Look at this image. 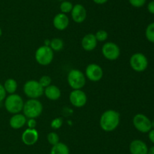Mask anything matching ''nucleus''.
Masks as SVG:
<instances>
[{"label": "nucleus", "instance_id": "1", "mask_svg": "<svg viewBox=\"0 0 154 154\" xmlns=\"http://www.w3.org/2000/svg\"><path fill=\"white\" fill-rule=\"evenodd\" d=\"M120 113L114 110H108L100 117V127L103 131L110 132L115 130L120 124Z\"/></svg>", "mask_w": 154, "mask_h": 154}, {"label": "nucleus", "instance_id": "2", "mask_svg": "<svg viewBox=\"0 0 154 154\" xmlns=\"http://www.w3.org/2000/svg\"><path fill=\"white\" fill-rule=\"evenodd\" d=\"M43 105L38 99H29L24 103L23 115L29 119H35L42 113Z\"/></svg>", "mask_w": 154, "mask_h": 154}, {"label": "nucleus", "instance_id": "3", "mask_svg": "<svg viewBox=\"0 0 154 154\" xmlns=\"http://www.w3.org/2000/svg\"><path fill=\"white\" fill-rule=\"evenodd\" d=\"M23 100L19 95L11 94L5 98V107L8 112L12 114L20 113L23 108Z\"/></svg>", "mask_w": 154, "mask_h": 154}, {"label": "nucleus", "instance_id": "4", "mask_svg": "<svg viewBox=\"0 0 154 154\" xmlns=\"http://www.w3.org/2000/svg\"><path fill=\"white\" fill-rule=\"evenodd\" d=\"M35 58L38 63L42 66H48L54 59V51L48 45H42L36 50Z\"/></svg>", "mask_w": 154, "mask_h": 154}, {"label": "nucleus", "instance_id": "5", "mask_svg": "<svg viewBox=\"0 0 154 154\" xmlns=\"http://www.w3.org/2000/svg\"><path fill=\"white\" fill-rule=\"evenodd\" d=\"M44 88L40 85L38 81L36 80H29L24 84V94L30 99H37L43 95Z\"/></svg>", "mask_w": 154, "mask_h": 154}, {"label": "nucleus", "instance_id": "6", "mask_svg": "<svg viewBox=\"0 0 154 154\" xmlns=\"http://www.w3.org/2000/svg\"><path fill=\"white\" fill-rule=\"evenodd\" d=\"M68 83L74 90L81 89L86 84V77L81 70L77 69H71L68 74Z\"/></svg>", "mask_w": 154, "mask_h": 154}, {"label": "nucleus", "instance_id": "7", "mask_svg": "<svg viewBox=\"0 0 154 154\" xmlns=\"http://www.w3.org/2000/svg\"><path fill=\"white\" fill-rule=\"evenodd\" d=\"M130 66L134 71L138 72H144L148 66V60L142 53H135L129 60Z\"/></svg>", "mask_w": 154, "mask_h": 154}, {"label": "nucleus", "instance_id": "8", "mask_svg": "<svg viewBox=\"0 0 154 154\" xmlns=\"http://www.w3.org/2000/svg\"><path fill=\"white\" fill-rule=\"evenodd\" d=\"M134 127L141 133H148L152 129L151 120L142 113H138L133 118Z\"/></svg>", "mask_w": 154, "mask_h": 154}, {"label": "nucleus", "instance_id": "9", "mask_svg": "<svg viewBox=\"0 0 154 154\" xmlns=\"http://www.w3.org/2000/svg\"><path fill=\"white\" fill-rule=\"evenodd\" d=\"M104 57L108 60H115L120 57V49L117 44L114 42H106L102 48Z\"/></svg>", "mask_w": 154, "mask_h": 154}, {"label": "nucleus", "instance_id": "10", "mask_svg": "<svg viewBox=\"0 0 154 154\" xmlns=\"http://www.w3.org/2000/svg\"><path fill=\"white\" fill-rule=\"evenodd\" d=\"M86 76L92 82H99L103 76V70L99 65L90 63L86 68Z\"/></svg>", "mask_w": 154, "mask_h": 154}, {"label": "nucleus", "instance_id": "11", "mask_svg": "<svg viewBox=\"0 0 154 154\" xmlns=\"http://www.w3.org/2000/svg\"><path fill=\"white\" fill-rule=\"evenodd\" d=\"M69 101L75 107H83L87 101V97L85 92L81 89L73 90L69 95Z\"/></svg>", "mask_w": 154, "mask_h": 154}, {"label": "nucleus", "instance_id": "12", "mask_svg": "<svg viewBox=\"0 0 154 154\" xmlns=\"http://www.w3.org/2000/svg\"><path fill=\"white\" fill-rule=\"evenodd\" d=\"M72 20L77 24H81L87 18V11L81 4H77L73 6L72 11Z\"/></svg>", "mask_w": 154, "mask_h": 154}, {"label": "nucleus", "instance_id": "13", "mask_svg": "<svg viewBox=\"0 0 154 154\" xmlns=\"http://www.w3.org/2000/svg\"><path fill=\"white\" fill-rule=\"evenodd\" d=\"M38 140V133L35 128H27L22 134V141L27 146L35 144Z\"/></svg>", "mask_w": 154, "mask_h": 154}, {"label": "nucleus", "instance_id": "14", "mask_svg": "<svg viewBox=\"0 0 154 154\" xmlns=\"http://www.w3.org/2000/svg\"><path fill=\"white\" fill-rule=\"evenodd\" d=\"M129 151L131 154H147L148 147L143 140H134L129 145Z\"/></svg>", "mask_w": 154, "mask_h": 154}, {"label": "nucleus", "instance_id": "15", "mask_svg": "<svg viewBox=\"0 0 154 154\" xmlns=\"http://www.w3.org/2000/svg\"><path fill=\"white\" fill-rule=\"evenodd\" d=\"M97 40L93 33H88L83 37L81 40L82 48L87 51H91L96 48Z\"/></svg>", "mask_w": 154, "mask_h": 154}, {"label": "nucleus", "instance_id": "16", "mask_svg": "<svg viewBox=\"0 0 154 154\" xmlns=\"http://www.w3.org/2000/svg\"><path fill=\"white\" fill-rule=\"evenodd\" d=\"M54 27L58 30H64L69 24V19L66 14L59 13L54 17L53 20Z\"/></svg>", "mask_w": 154, "mask_h": 154}, {"label": "nucleus", "instance_id": "17", "mask_svg": "<svg viewBox=\"0 0 154 154\" xmlns=\"http://www.w3.org/2000/svg\"><path fill=\"white\" fill-rule=\"evenodd\" d=\"M26 121V117L23 114L16 113L11 117L9 124H10V126L14 129H20L25 125Z\"/></svg>", "mask_w": 154, "mask_h": 154}, {"label": "nucleus", "instance_id": "18", "mask_svg": "<svg viewBox=\"0 0 154 154\" xmlns=\"http://www.w3.org/2000/svg\"><path fill=\"white\" fill-rule=\"evenodd\" d=\"M44 94L47 97V98L51 101H57L61 96V91L57 85H51L45 88L44 90Z\"/></svg>", "mask_w": 154, "mask_h": 154}, {"label": "nucleus", "instance_id": "19", "mask_svg": "<svg viewBox=\"0 0 154 154\" xmlns=\"http://www.w3.org/2000/svg\"><path fill=\"white\" fill-rule=\"evenodd\" d=\"M50 154H69V149L64 143L59 142L52 146Z\"/></svg>", "mask_w": 154, "mask_h": 154}, {"label": "nucleus", "instance_id": "20", "mask_svg": "<svg viewBox=\"0 0 154 154\" xmlns=\"http://www.w3.org/2000/svg\"><path fill=\"white\" fill-rule=\"evenodd\" d=\"M4 88L6 92L9 93L10 95L14 94L17 88V82L14 79H8L4 84Z\"/></svg>", "mask_w": 154, "mask_h": 154}, {"label": "nucleus", "instance_id": "21", "mask_svg": "<svg viewBox=\"0 0 154 154\" xmlns=\"http://www.w3.org/2000/svg\"><path fill=\"white\" fill-rule=\"evenodd\" d=\"M63 45H64V43H63V39H60V38H54V39H51V43H50V47L51 48V49L56 51L63 49Z\"/></svg>", "mask_w": 154, "mask_h": 154}, {"label": "nucleus", "instance_id": "22", "mask_svg": "<svg viewBox=\"0 0 154 154\" xmlns=\"http://www.w3.org/2000/svg\"><path fill=\"white\" fill-rule=\"evenodd\" d=\"M145 36L150 42L154 43V22L149 24L145 30Z\"/></svg>", "mask_w": 154, "mask_h": 154}, {"label": "nucleus", "instance_id": "23", "mask_svg": "<svg viewBox=\"0 0 154 154\" xmlns=\"http://www.w3.org/2000/svg\"><path fill=\"white\" fill-rule=\"evenodd\" d=\"M73 5L72 2L69 1H64L60 4V10H61L62 13L67 14L72 11V8H73Z\"/></svg>", "mask_w": 154, "mask_h": 154}, {"label": "nucleus", "instance_id": "24", "mask_svg": "<svg viewBox=\"0 0 154 154\" xmlns=\"http://www.w3.org/2000/svg\"><path fill=\"white\" fill-rule=\"evenodd\" d=\"M47 138H48V140L50 144H51L52 146L57 144V143L60 142V137H59V135L56 132H50L48 134Z\"/></svg>", "mask_w": 154, "mask_h": 154}, {"label": "nucleus", "instance_id": "25", "mask_svg": "<svg viewBox=\"0 0 154 154\" xmlns=\"http://www.w3.org/2000/svg\"><path fill=\"white\" fill-rule=\"evenodd\" d=\"M95 36H96L97 42H105L108 39V34L107 33V31H105V30H100L96 32V33L95 34Z\"/></svg>", "mask_w": 154, "mask_h": 154}, {"label": "nucleus", "instance_id": "26", "mask_svg": "<svg viewBox=\"0 0 154 154\" xmlns=\"http://www.w3.org/2000/svg\"><path fill=\"white\" fill-rule=\"evenodd\" d=\"M38 82H39V83H40L41 85H42L44 88H45L48 87V86L51 85L52 79H51V78L49 76V75H43V76L41 77Z\"/></svg>", "mask_w": 154, "mask_h": 154}, {"label": "nucleus", "instance_id": "27", "mask_svg": "<svg viewBox=\"0 0 154 154\" xmlns=\"http://www.w3.org/2000/svg\"><path fill=\"white\" fill-rule=\"evenodd\" d=\"M63 124V119L61 117H57L55 118L54 120L51 122V128L54 129H58V128H61L62 125Z\"/></svg>", "mask_w": 154, "mask_h": 154}, {"label": "nucleus", "instance_id": "28", "mask_svg": "<svg viewBox=\"0 0 154 154\" xmlns=\"http://www.w3.org/2000/svg\"><path fill=\"white\" fill-rule=\"evenodd\" d=\"M132 6L135 8H141L145 5L147 0H129Z\"/></svg>", "mask_w": 154, "mask_h": 154}, {"label": "nucleus", "instance_id": "29", "mask_svg": "<svg viewBox=\"0 0 154 154\" xmlns=\"http://www.w3.org/2000/svg\"><path fill=\"white\" fill-rule=\"evenodd\" d=\"M6 93L7 92H6L5 89L4 85H2L0 83V102H2L6 98Z\"/></svg>", "mask_w": 154, "mask_h": 154}, {"label": "nucleus", "instance_id": "30", "mask_svg": "<svg viewBox=\"0 0 154 154\" xmlns=\"http://www.w3.org/2000/svg\"><path fill=\"white\" fill-rule=\"evenodd\" d=\"M26 123L29 128H35L37 122H36L35 119H29L28 121H26Z\"/></svg>", "mask_w": 154, "mask_h": 154}, {"label": "nucleus", "instance_id": "31", "mask_svg": "<svg viewBox=\"0 0 154 154\" xmlns=\"http://www.w3.org/2000/svg\"><path fill=\"white\" fill-rule=\"evenodd\" d=\"M147 10L152 14H154V0L150 2L147 5Z\"/></svg>", "mask_w": 154, "mask_h": 154}, {"label": "nucleus", "instance_id": "32", "mask_svg": "<svg viewBox=\"0 0 154 154\" xmlns=\"http://www.w3.org/2000/svg\"><path fill=\"white\" fill-rule=\"evenodd\" d=\"M148 133L149 139H150V140L152 143H154V129H151Z\"/></svg>", "mask_w": 154, "mask_h": 154}, {"label": "nucleus", "instance_id": "33", "mask_svg": "<svg viewBox=\"0 0 154 154\" xmlns=\"http://www.w3.org/2000/svg\"><path fill=\"white\" fill-rule=\"evenodd\" d=\"M93 1L96 4L103 5V4H105V3H106L108 0H93Z\"/></svg>", "mask_w": 154, "mask_h": 154}, {"label": "nucleus", "instance_id": "34", "mask_svg": "<svg viewBox=\"0 0 154 154\" xmlns=\"http://www.w3.org/2000/svg\"><path fill=\"white\" fill-rule=\"evenodd\" d=\"M147 154H154V146H151L150 149H148V152Z\"/></svg>", "mask_w": 154, "mask_h": 154}, {"label": "nucleus", "instance_id": "35", "mask_svg": "<svg viewBox=\"0 0 154 154\" xmlns=\"http://www.w3.org/2000/svg\"><path fill=\"white\" fill-rule=\"evenodd\" d=\"M151 125H152V128H153L154 129V120L151 121Z\"/></svg>", "mask_w": 154, "mask_h": 154}, {"label": "nucleus", "instance_id": "36", "mask_svg": "<svg viewBox=\"0 0 154 154\" xmlns=\"http://www.w3.org/2000/svg\"><path fill=\"white\" fill-rule=\"evenodd\" d=\"M2 35V29L0 28V37H1Z\"/></svg>", "mask_w": 154, "mask_h": 154}]
</instances>
